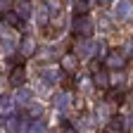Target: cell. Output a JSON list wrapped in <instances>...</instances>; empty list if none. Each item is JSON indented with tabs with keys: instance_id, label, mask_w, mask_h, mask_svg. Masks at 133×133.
I'll return each mask as SVG.
<instances>
[{
	"instance_id": "cell-15",
	"label": "cell",
	"mask_w": 133,
	"mask_h": 133,
	"mask_svg": "<svg viewBox=\"0 0 133 133\" xmlns=\"http://www.w3.org/2000/svg\"><path fill=\"white\" fill-rule=\"evenodd\" d=\"M102 133H128V131H126V116H124V114H116L114 119L105 126Z\"/></svg>"
},
{
	"instance_id": "cell-13",
	"label": "cell",
	"mask_w": 133,
	"mask_h": 133,
	"mask_svg": "<svg viewBox=\"0 0 133 133\" xmlns=\"http://www.w3.org/2000/svg\"><path fill=\"white\" fill-rule=\"evenodd\" d=\"M17 100L12 95H3L0 97V114H3V119H10V116H17Z\"/></svg>"
},
{
	"instance_id": "cell-16",
	"label": "cell",
	"mask_w": 133,
	"mask_h": 133,
	"mask_svg": "<svg viewBox=\"0 0 133 133\" xmlns=\"http://www.w3.org/2000/svg\"><path fill=\"white\" fill-rule=\"evenodd\" d=\"M76 90L81 95H88L95 90V83H93V76H76Z\"/></svg>"
},
{
	"instance_id": "cell-1",
	"label": "cell",
	"mask_w": 133,
	"mask_h": 133,
	"mask_svg": "<svg viewBox=\"0 0 133 133\" xmlns=\"http://www.w3.org/2000/svg\"><path fill=\"white\" fill-rule=\"evenodd\" d=\"M69 29L76 41H90V36L97 31V22H93L90 17H74Z\"/></svg>"
},
{
	"instance_id": "cell-9",
	"label": "cell",
	"mask_w": 133,
	"mask_h": 133,
	"mask_svg": "<svg viewBox=\"0 0 133 133\" xmlns=\"http://www.w3.org/2000/svg\"><path fill=\"white\" fill-rule=\"evenodd\" d=\"M7 81H10V86H12L14 90H17V88H24V86H29V83H26V64H17L14 69H10Z\"/></svg>"
},
{
	"instance_id": "cell-14",
	"label": "cell",
	"mask_w": 133,
	"mask_h": 133,
	"mask_svg": "<svg viewBox=\"0 0 133 133\" xmlns=\"http://www.w3.org/2000/svg\"><path fill=\"white\" fill-rule=\"evenodd\" d=\"M24 116L31 121H36V119H45V105H43V100H36L33 105H29L24 109Z\"/></svg>"
},
{
	"instance_id": "cell-8",
	"label": "cell",
	"mask_w": 133,
	"mask_h": 133,
	"mask_svg": "<svg viewBox=\"0 0 133 133\" xmlns=\"http://www.w3.org/2000/svg\"><path fill=\"white\" fill-rule=\"evenodd\" d=\"M36 52H41V45L36 43V38H33L31 33H24V36H22V43H19V55L24 59H31Z\"/></svg>"
},
{
	"instance_id": "cell-11",
	"label": "cell",
	"mask_w": 133,
	"mask_h": 133,
	"mask_svg": "<svg viewBox=\"0 0 133 133\" xmlns=\"http://www.w3.org/2000/svg\"><path fill=\"white\" fill-rule=\"evenodd\" d=\"M90 76H93V83H95L97 90H109L112 88L109 86V78H112V71L109 69H105V66H102V69H95Z\"/></svg>"
},
{
	"instance_id": "cell-17",
	"label": "cell",
	"mask_w": 133,
	"mask_h": 133,
	"mask_svg": "<svg viewBox=\"0 0 133 133\" xmlns=\"http://www.w3.org/2000/svg\"><path fill=\"white\" fill-rule=\"evenodd\" d=\"M114 17H112V12H105L102 17H100V19H97V31L100 33H112L114 31Z\"/></svg>"
},
{
	"instance_id": "cell-4",
	"label": "cell",
	"mask_w": 133,
	"mask_h": 133,
	"mask_svg": "<svg viewBox=\"0 0 133 133\" xmlns=\"http://www.w3.org/2000/svg\"><path fill=\"white\" fill-rule=\"evenodd\" d=\"M126 64H128V57L119 48H112V52L105 57V69L109 71H126Z\"/></svg>"
},
{
	"instance_id": "cell-10",
	"label": "cell",
	"mask_w": 133,
	"mask_h": 133,
	"mask_svg": "<svg viewBox=\"0 0 133 133\" xmlns=\"http://www.w3.org/2000/svg\"><path fill=\"white\" fill-rule=\"evenodd\" d=\"M33 12H36V3H26V0H17L14 3V14L26 24L33 22Z\"/></svg>"
},
{
	"instance_id": "cell-5",
	"label": "cell",
	"mask_w": 133,
	"mask_h": 133,
	"mask_svg": "<svg viewBox=\"0 0 133 133\" xmlns=\"http://www.w3.org/2000/svg\"><path fill=\"white\" fill-rule=\"evenodd\" d=\"M50 100H52V107L57 109V114H62V116H64L66 112H69V109H71V105H74L71 93L66 90V88H62V90H55Z\"/></svg>"
},
{
	"instance_id": "cell-6",
	"label": "cell",
	"mask_w": 133,
	"mask_h": 133,
	"mask_svg": "<svg viewBox=\"0 0 133 133\" xmlns=\"http://www.w3.org/2000/svg\"><path fill=\"white\" fill-rule=\"evenodd\" d=\"M12 97L17 100V105H19V107H29V105H33V102H36V100H38V93H36V88H33V86H24V88H17L14 93H12Z\"/></svg>"
},
{
	"instance_id": "cell-3",
	"label": "cell",
	"mask_w": 133,
	"mask_h": 133,
	"mask_svg": "<svg viewBox=\"0 0 133 133\" xmlns=\"http://www.w3.org/2000/svg\"><path fill=\"white\" fill-rule=\"evenodd\" d=\"M112 17H114V22L116 24H126V22H133V3H112Z\"/></svg>"
},
{
	"instance_id": "cell-7",
	"label": "cell",
	"mask_w": 133,
	"mask_h": 133,
	"mask_svg": "<svg viewBox=\"0 0 133 133\" xmlns=\"http://www.w3.org/2000/svg\"><path fill=\"white\" fill-rule=\"evenodd\" d=\"M52 22V14H50L48 3H36V12H33V24L38 26V31H45Z\"/></svg>"
},
{
	"instance_id": "cell-18",
	"label": "cell",
	"mask_w": 133,
	"mask_h": 133,
	"mask_svg": "<svg viewBox=\"0 0 133 133\" xmlns=\"http://www.w3.org/2000/svg\"><path fill=\"white\" fill-rule=\"evenodd\" d=\"M50 133H64V131H62V126H57V128H52Z\"/></svg>"
},
{
	"instance_id": "cell-2",
	"label": "cell",
	"mask_w": 133,
	"mask_h": 133,
	"mask_svg": "<svg viewBox=\"0 0 133 133\" xmlns=\"http://www.w3.org/2000/svg\"><path fill=\"white\" fill-rule=\"evenodd\" d=\"M74 55L81 59V62H86V59H93L97 57V41H76L74 43Z\"/></svg>"
},
{
	"instance_id": "cell-12",
	"label": "cell",
	"mask_w": 133,
	"mask_h": 133,
	"mask_svg": "<svg viewBox=\"0 0 133 133\" xmlns=\"http://www.w3.org/2000/svg\"><path fill=\"white\" fill-rule=\"evenodd\" d=\"M78 64H81V59L74 55V50L64 52V57H62V62H59V66H62L64 74H76V71H78Z\"/></svg>"
}]
</instances>
